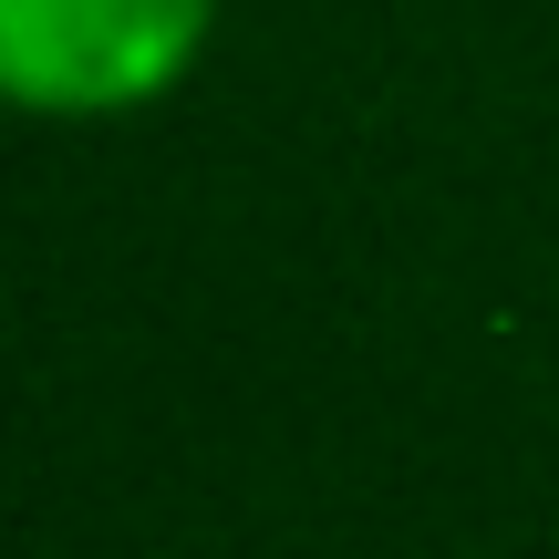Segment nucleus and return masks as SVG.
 I'll return each instance as SVG.
<instances>
[{"label": "nucleus", "mask_w": 559, "mask_h": 559, "mask_svg": "<svg viewBox=\"0 0 559 559\" xmlns=\"http://www.w3.org/2000/svg\"><path fill=\"white\" fill-rule=\"evenodd\" d=\"M218 0H0V94L21 115H135L198 73Z\"/></svg>", "instance_id": "1"}]
</instances>
